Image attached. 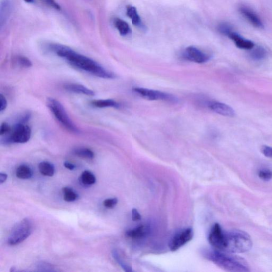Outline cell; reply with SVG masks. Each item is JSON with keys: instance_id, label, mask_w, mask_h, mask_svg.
Segmentation results:
<instances>
[{"instance_id": "f1b7e54d", "label": "cell", "mask_w": 272, "mask_h": 272, "mask_svg": "<svg viewBox=\"0 0 272 272\" xmlns=\"http://www.w3.org/2000/svg\"><path fill=\"white\" fill-rule=\"evenodd\" d=\"M258 175L261 179L268 181L272 179V172L269 169L261 170L259 171Z\"/></svg>"}, {"instance_id": "484cf974", "label": "cell", "mask_w": 272, "mask_h": 272, "mask_svg": "<svg viewBox=\"0 0 272 272\" xmlns=\"http://www.w3.org/2000/svg\"><path fill=\"white\" fill-rule=\"evenodd\" d=\"M14 61L18 66L24 68H29L33 66L32 62L27 57L23 55H16Z\"/></svg>"}, {"instance_id": "7a4b0ae2", "label": "cell", "mask_w": 272, "mask_h": 272, "mask_svg": "<svg viewBox=\"0 0 272 272\" xmlns=\"http://www.w3.org/2000/svg\"><path fill=\"white\" fill-rule=\"evenodd\" d=\"M219 250H206L204 256L218 267L226 271L235 272H249V265L242 257L228 254Z\"/></svg>"}, {"instance_id": "7402d4cb", "label": "cell", "mask_w": 272, "mask_h": 272, "mask_svg": "<svg viewBox=\"0 0 272 272\" xmlns=\"http://www.w3.org/2000/svg\"><path fill=\"white\" fill-rule=\"evenodd\" d=\"M41 173L47 176H52L55 173V168L52 164L49 162H42L39 166Z\"/></svg>"}, {"instance_id": "f35d334b", "label": "cell", "mask_w": 272, "mask_h": 272, "mask_svg": "<svg viewBox=\"0 0 272 272\" xmlns=\"http://www.w3.org/2000/svg\"><path fill=\"white\" fill-rule=\"evenodd\" d=\"M33 1L34 0H25V1L27 3H31V2H33Z\"/></svg>"}, {"instance_id": "277c9868", "label": "cell", "mask_w": 272, "mask_h": 272, "mask_svg": "<svg viewBox=\"0 0 272 272\" xmlns=\"http://www.w3.org/2000/svg\"><path fill=\"white\" fill-rule=\"evenodd\" d=\"M47 105L58 122L66 129L72 132L78 134L79 130L69 117L64 106L56 99L49 98Z\"/></svg>"}, {"instance_id": "ac0fdd59", "label": "cell", "mask_w": 272, "mask_h": 272, "mask_svg": "<svg viewBox=\"0 0 272 272\" xmlns=\"http://www.w3.org/2000/svg\"><path fill=\"white\" fill-rule=\"evenodd\" d=\"M91 105L98 108H105V107H114V108H120L121 105L116 101L111 99H98L92 101Z\"/></svg>"}, {"instance_id": "d4e9b609", "label": "cell", "mask_w": 272, "mask_h": 272, "mask_svg": "<svg viewBox=\"0 0 272 272\" xmlns=\"http://www.w3.org/2000/svg\"><path fill=\"white\" fill-rule=\"evenodd\" d=\"M63 199L67 202H72L77 199L78 195L75 193L73 189L69 187H65L62 189Z\"/></svg>"}, {"instance_id": "6da1fadb", "label": "cell", "mask_w": 272, "mask_h": 272, "mask_svg": "<svg viewBox=\"0 0 272 272\" xmlns=\"http://www.w3.org/2000/svg\"><path fill=\"white\" fill-rule=\"evenodd\" d=\"M48 48L57 55L65 59L69 64L81 71L100 78H116L115 74L107 70L96 61L74 51L70 48L57 44H49Z\"/></svg>"}, {"instance_id": "5bb4252c", "label": "cell", "mask_w": 272, "mask_h": 272, "mask_svg": "<svg viewBox=\"0 0 272 272\" xmlns=\"http://www.w3.org/2000/svg\"><path fill=\"white\" fill-rule=\"evenodd\" d=\"M236 47L240 49H251L255 47V44L252 41L246 39L235 31H232L228 36Z\"/></svg>"}, {"instance_id": "8fae6325", "label": "cell", "mask_w": 272, "mask_h": 272, "mask_svg": "<svg viewBox=\"0 0 272 272\" xmlns=\"http://www.w3.org/2000/svg\"><path fill=\"white\" fill-rule=\"evenodd\" d=\"M239 11L252 26L259 29L264 28V25L261 19L254 10L247 6L242 5L239 8Z\"/></svg>"}, {"instance_id": "603a6c76", "label": "cell", "mask_w": 272, "mask_h": 272, "mask_svg": "<svg viewBox=\"0 0 272 272\" xmlns=\"http://www.w3.org/2000/svg\"><path fill=\"white\" fill-rule=\"evenodd\" d=\"M80 181L85 185H92L96 183V178L89 171H85L80 176Z\"/></svg>"}, {"instance_id": "9c48e42d", "label": "cell", "mask_w": 272, "mask_h": 272, "mask_svg": "<svg viewBox=\"0 0 272 272\" xmlns=\"http://www.w3.org/2000/svg\"><path fill=\"white\" fill-rule=\"evenodd\" d=\"M194 236V232L192 229L187 228L176 235L171 240L169 246L171 251H175L182 247L187 243L191 241Z\"/></svg>"}, {"instance_id": "cb8c5ba5", "label": "cell", "mask_w": 272, "mask_h": 272, "mask_svg": "<svg viewBox=\"0 0 272 272\" xmlns=\"http://www.w3.org/2000/svg\"><path fill=\"white\" fill-rule=\"evenodd\" d=\"M74 154L81 158L86 159H93L95 156L93 151L87 148H79L74 150Z\"/></svg>"}, {"instance_id": "4fadbf2b", "label": "cell", "mask_w": 272, "mask_h": 272, "mask_svg": "<svg viewBox=\"0 0 272 272\" xmlns=\"http://www.w3.org/2000/svg\"><path fill=\"white\" fill-rule=\"evenodd\" d=\"M11 0H1L0 5V28L2 29L7 24L11 15Z\"/></svg>"}, {"instance_id": "e0dca14e", "label": "cell", "mask_w": 272, "mask_h": 272, "mask_svg": "<svg viewBox=\"0 0 272 272\" xmlns=\"http://www.w3.org/2000/svg\"><path fill=\"white\" fill-rule=\"evenodd\" d=\"M126 15L130 19L132 24L134 26L143 29L145 28V25L142 23L141 18L140 15H138L137 10L135 7L128 5L126 7Z\"/></svg>"}, {"instance_id": "4316f807", "label": "cell", "mask_w": 272, "mask_h": 272, "mask_svg": "<svg viewBox=\"0 0 272 272\" xmlns=\"http://www.w3.org/2000/svg\"><path fill=\"white\" fill-rule=\"evenodd\" d=\"M112 256L115 261L120 265L123 269L126 272H132L133 270L129 265L126 264L123 260L121 257L119 256L118 252L117 250H114L112 252Z\"/></svg>"}, {"instance_id": "d6986e66", "label": "cell", "mask_w": 272, "mask_h": 272, "mask_svg": "<svg viewBox=\"0 0 272 272\" xmlns=\"http://www.w3.org/2000/svg\"><path fill=\"white\" fill-rule=\"evenodd\" d=\"M114 24L122 36H127L131 33V29L129 24L121 19L116 18L114 21Z\"/></svg>"}, {"instance_id": "83f0119b", "label": "cell", "mask_w": 272, "mask_h": 272, "mask_svg": "<svg viewBox=\"0 0 272 272\" xmlns=\"http://www.w3.org/2000/svg\"><path fill=\"white\" fill-rule=\"evenodd\" d=\"M218 29L221 34L226 36H228L233 31V27L231 25L226 23L220 24L218 26Z\"/></svg>"}, {"instance_id": "d590c367", "label": "cell", "mask_w": 272, "mask_h": 272, "mask_svg": "<svg viewBox=\"0 0 272 272\" xmlns=\"http://www.w3.org/2000/svg\"><path fill=\"white\" fill-rule=\"evenodd\" d=\"M142 217L140 213L136 209L133 208L132 210V220L134 221H140L141 220Z\"/></svg>"}, {"instance_id": "44dd1931", "label": "cell", "mask_w": 272, "mask_h": 272, "mask_svg": "<svg viewBox=\"0 0 272 272\" xmlns=\"http://www.w3.org/2000/svg\"><path fill=\"white\" fill-rule=\"evenodd\" d=\"M16 175L18 178L28 179L32 176L33 172L28 166L21 165L17 169Z\"/></svg>"}, {"instance_id": "2e32d148", "label": "cell", "mask_w": 272, "mask_h": 272, "mask_svg": "<svg viewBox=\"0 0 272 272\" xmlns=\"http://www.w3.org/2000/svg\"><path fill=\"white\" fill-rule=\"evenodd\" d=\"M64 88L66 91L74 93L83 94L87 96H95V92L79 84H67L65 85Z\"/></svg>"}, {"instance_id": "9a60e30c", "label": "cell", "mask_w": 272, "mask_h": 272, "mask_svg": "<svg viewBox=\"0 0 272 272\" xmlns=\"http://www.w3.org/2000/svg\"><path fill=\"white\" fill-rule=\"evenodd\" d=\"M150 232L148 225H141L126 232V236L132 239H141L146 237Z\"/></svg>"}, {"instance_id": "5b68a950", "label": "cell", "mask_w": 272, "mask_h": 272, "mask_svg": "<svg viewBox=\"0 0 272 272\" xmlns=\"http://www.w3.org/2000/svg\"><path fill=\"white\" fill-rule=\"evenodd\" d=\"M33 224L27 219H24L17 224L12 230L8 238L10 246H16L25 241L33 232Z\"/></svg>"}, {"instance_id": "ba28073f", "label": "cell", "mask_w": 272, "mask_h": 272, "mask_svg": "<svg viewBox=\"0 0 272 272\" xmlns=\"http://www.w3.org/2000/svg\"><path fill=\"white\" fill-rule=\"evenodd\" d=\"M226 232L218 223L215 224L208 236V241L217 249L224 251L225 248Z\"/></svg>"}, {"instance_id": "30bf717a", "label": "cell", "mask_w": 272, "mask_h": 272, "mask_svg": "<svg viewBox=\"0 0 272 272\" xmlns=\"http://www.w3.org/2000/svg\"><path fill=\"white\" fill-rule=\"evenodd\" d=\"M183 57L192 62L197 63H204L209 61L210 56L194 47H188L183 53Z\"/></svg>"}, {"instance_id": "1f68e13d", "label": "cell", "mask_w": 272, "mask_h": 272, "mask_svg": "<svg viewBox=\"0 0 272 272\" xmlns=\"http://www.w3.org/2000/svg\"><path fill=\"white\" fill-rule=\"evenodd\" d=\"M37 268L40 271H54L53 265L48 263H41L38 264Z\"/></svg>"}, {"instance_id": "8992f818", "label": "cell", "mask_w": 272, "mask_h": 272, "mask_svg": "<svg viewBox=\"0 0 272 272\" xmlns=\"http://www.w3.org/2000/svg\"><path fill=\"white\" fill-rule=\"evenodd\" d=\"M31 135V129L26 123L19 121L9 134L5 136L3 141L4 144L26 143L29 141Z\"/></svg>"}, {"instance_id": "d6a6232c", "label": "cell", "mask_w": 272, "mask_h": 272, "mask_svg": "<svg viewBox=\"0 0 272 272\" xmlns=\"http://www.w3.org/2000/svg\"><path fill=\"white\" fill-rule=\"evenodd\" d=\"M42 1L50 8L57 10H60L61 9L60 5L57 3L55 0H42Z\"/></svg>"}, {"instance_id": "f546056e", "label": "cell", "mask_w": 272, "mask_h": 272, "mask_svg": "<svg viewBox=\"0 0 272 272\" xmlns=\"http://www.w3.org/2000/svg\"><path fill=\"white\" fill-rule=\"evenodd\" d=\"M11 127L7 123H3L0 127V135L1 136H7L11 131Z\"/></svg>"}, {"instance_id": "836d02e7", "label": "cell", "mask_w": 272, "mask_h": 272, "mask_svg": "<svg viewBox=\"0 0 272 272\" xmlns=\"http://www.w3.org/2000/svg\"><path fill=\"white\" fill-rule=\"evenodd\" d=\"M7 99H6L3 94H1V96H0V112H2L4 111L7 108Z\"/></svg>"}, {"instance_id": "e575fe53", "label": "cell", "mask_w": 272, "mask_h": 272, "mask_svg": "<svg viewBox=\"0 0 272 272\" xmlns=\"http://www.w3.org/2000/svg\"><path fill=\"white\" fill-rule=\"evenodd\" d=\"M261 151L262 153L266 157L272 158V147L268 146H263Z\"/></svg>"}, {"instance_id": "74e56055", "label": "cell", "mask_w": 272, "mask_h": 272, "mask_svg": "<svg viewBox=\"0 0 272 272\" xmlns=\"http://www.w3.org/2000/svg\"><path fill=\"white\" fill-rule=\"evenodd\" d=\"M8 178V175L7 174L4 173H0V183L2 184L6 180H7Z\"/></svg>"}, {"instance_id": "52a82bcc", "label": "cell", "mask_w": 272, "mask_h": 272, "mask_svg": "<svg viewBox=\"0 0 272 272\" xmlns=\"http://www.w3.org/2000/svg\"><path fill=\"white\" fill-rule=\"evenodd\" d=\"M133 92L139 97L149 100H163L173 103L176 102L178 100L172 94L148 88L136 87L133 88Z\"/></svg>"}, {"instance_id": "4dcf8cb0", "label": "cell", "mask_w": 272, "mask_h": 272, "mask_svg": "<svg viewBox=\"0 0 272 272\" xmlns=\"http://www.w3.org/2000/svg\"><path fill=\"white\" fill-rule=\"evenodd\" d=\"M118 200L117 198L105 199L103 202L104 206L106 208H112L118 204Z\"/></svg>"}, {"instance_id": "7c38bea8", "label": "cell", "mask_w": 272, "mask_h": 272, "mask_svg": "<svg viewBox=\"0 0 272 272\" xmlns=\"http://www.w3.org/2000/svg\"><path fill=\"white\" fill-rule=\"evenodd\" d=\"M208 107L213 112L224 117H233L235 116V111L231 106L226 104L212 102L208 103Z\"/></svg>"}, {"instance_id": "3957f363", "label": "cell", "mask_w": 272, "mask_h": 272, "mask_svg": "<svg viewBox=\"0 0 272 272\" xmlns=\"http://www.w3.org/2000/svg\"><path fill=\"white\" fill-rule=\"evenodd\" d=\"M252 246L251 237L241 230L226 232L225 248L223 252L242 254L250 250Z\"/></svg>"}, {"instance_id": "ffe728a7", "label": "cell", "mask_w": 272, "mask_h": 272, "mask_svg": "<svg viewBox=\"0 0 272 272\" xmlns=\"http://www.w3.org/2000/svg\"><path fill=\"white\" fill-rule=\"evenodd\" d=\"M250 56L251 59L254 61H262L267 56L268 52L262 47H256L251 49Z\"/></svg>"}, {"instance_id": "8d00e7d4", "label": "cell", "mask_w": 272, "mask_h": 272, "mask_svg": "<svg viewBox=\"0 0 272 272\" xmlns=\"http://www.w3.org/2000/svg\"><path fill=\"white\" fill-rule=\"evenodd\" d=\"M64 166L68 169L70 170H74L75 168V165L72 163L69 162H65L64 163Z\"/></svg>"}]
</instances>
